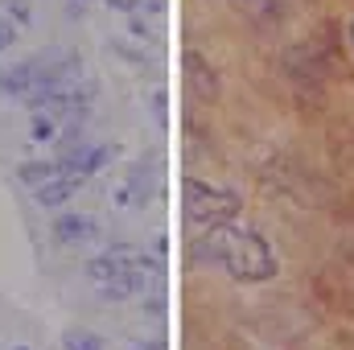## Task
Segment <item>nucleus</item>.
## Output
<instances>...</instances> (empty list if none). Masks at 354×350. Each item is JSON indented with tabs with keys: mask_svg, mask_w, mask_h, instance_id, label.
Returning <instances> with one entry per match:
<instances>
[{
	"mask_svg": "<svg viewBox=\"0 0 354 350\" xmlns=\"http://www.w3.org/2000/svg\"><path fill=\"white\" fill-rule=\"evenodd\" d=\"M210 260L223 264L235 280H268L276 272V256L256 231L210 227Z\"/></svg>",
	"mask_w": 354,
	"mask_h": 350,
	"instance_id": "f257e3e1",
	"label": "nucleus"
},
{
	"mask_svg": "<svg viewBox=\"0 0 354 350\" xmlns=\"http://www.w3.org/2000/svg\"><path fill=\"white\" fill-rule=\"evenodd\" d=\"M185 219L194 223V227H223V223H231L243 206H239V198L231 194V190H218V185H206V181H198V177H185Z\"/></svg>",
	"mask_w": 354,
	"mask_h": 350,
	"instance_id": "f03ea898",
	"label": "nucleus"
},
{
	"mask_svg": "<svg viewBox=\"0 0 354 350\" xmlns=\"http://www.w3.org/2000/svg\"><path fill=\"white\" fill-rule=\"evenodd\" d=\"M145 268H153L149 256L132 252V248H115V252H103L87 260V276L95 284H107V280H124V276H145Z\"/></svg>",
	"mask_w": 354,
	"mask_h": 350,
	"instance_id": "7ed1b4c3",
	"label": "nucleus"
},
{
	"mask_svg": "<svg viewBox=\"0 0 354 350\" xmlns=\"http://www.w3.org/2000/svg\"><path fill=\"white\" fill-rule=\"evenodd\" d=\"M301 4H305V0H235V8H239L243 17H252L256 25H264V29L288 21Z\"/></svg>",
	"mask_w": 354,
	"mask_h": 350,
	"instance_id": "20e7f679",
	"label": "nucleus"
},
{
	"mask_svg": "<svg viewBox=\"0 0 354 350\" xmlns=\"http://www.w3.org/2000/svg\"><path fill=\"white\" fill-rule=\"evenodd\" d=\"M79 177H71V174H58V177H50V181H41V185H33V202L37 206H66L75 194H79Z\"/></svg>",
	"mask_w": 354,
	"mask_h": 350,
	"instance_id": "39448f33",
	"label": "nucleus"
},
{
	"mask_svg": "<svg viewBox=\"0 0 354 350\" xmlns=\"http://www.w3.org/2000/svg\"><path fill=\"white\" fill-rule=\"evenodd\" d=\"M95 235H99V227H95L91 214H58V223H54V239L58 243H87Z\"/></svg>",
	"mask_w": 354,
	"mask_h": 350,
	"instance_id": "423d86ee",
	"label": "nucleus"
},
{
	"mask_svg": "<svg viewBox=\"0 0 354 350\" xmlns=\"http://www.w3.org/2000/svg\"><path fill=\"white\" fill-rule=\"evenodd\" d=\"M149 185H145V165H132V174H128V181H124V190L115 194V202L120 206H140L149 194H145Z\"/></svg>",
	"mask_w": 354,
	"mask_h": 350,
	"instance_id": "0eeeda50",
	"label": "nucleus"
},
{
	"mask_svg": "<svg viewBox=\"0 0 354 350\" xmlns=\"http://www.w3.org/2000/svg\"><path fill=\"white\" fill-rule=\"evenodd\" d=\"M62 174V165L58 161H29V165H21L17 169V177L21 181H29V185H41V181H50V177Z\"/></svg>",
	"mask_w": 354,
	"mask_h": 350,
	"instance_id": "6e6552de",
	"label": "nucleus"
},
{
	"mask_svg": "<svg viewBox=\"0 0 354 350\" xmlns=\"http://www.w3.org/2000/svg\"><path fill=\"white\" fill-rule=\"evenodd\" d=\"M140 284H145V276H124V280H107V284H99V293H103V301H128Z\"/></svg>",
	"mask_w": 354,
	"mask_h": 350,
	"instance_id": "1a4fd4ad",
	"label": "nucleus"
},
{
	"mask_svg": "<svg viewBox=\"0 0 354 350\" xmlns=\"http://www.w3.org/2000/svg\"><path fill=\"white\" fill-rule=\"evenodd\" d=\"M62 350H103V338L91 330H66L62 334Z\"/></svg>",
	"mask_w": 354,
	"mask_h": 350,
	"instance_id": "9d476101",
	"label": "nucleus"
},
{
	"mask_svg": "<svg viewBox=\"0 0 354 350\" xmlns=\"http://www.w3.org/2000/svg\"><path fill=\"white\" fill-rule=\"evenodd\" d=\"M29 136H33V140H58V120H54V111H33Z\"/></svg>",
	"mask_w": 354,
	"mask_h": 350,
	"instance_id": "9b49d317",
	"label": "nucleus"
},
{
	"mask_svg": "<svg viewBox=\"0 0 354 350\" xmlns=\"http://www.w3.org/2000/svg\"><path fill=\"white\" fill-rule=\"evenodd\" d=\"M4 8L17 25H29V0H4Z\"/></svg>",
	"mask_w": 354,
	"mask_h": 350,
	"instance_id": "f8f14e48",
	"label": "nucleus"
},
{
	"mask_svg": "<svg viewBox=\"0 0 354 350\" xmlns=\"http://www.w3.org/2000/svg\"><path fill=\"white\" fill-rule=\"evenodd\" d=\"M17 42V21L12 17H0V50H8Z\"/></svg>",
	"mask_w": 354,
	"mask_h": 350,
	"instance_id": "ddd939ff",
	"label": "nucleus"
},
{
	"mask_svg": "<svg viewBox=\"0 0 354 350\" xmlns=\"http://www.w3.org/2000/svg\"><path fill=\"white\" fill-rule=\"evenodd\" d=\"M0 95H4V71H0Z\"/></svg>",
	"mask_w": 354,
	"mask_h": 350,
	"instance_id": "4468645a",
	"label": "nucleus"
},
{
	"mask_svg": "<svg viewBox=\"0 0 354 350\" xmlns=\"http://www.w3.org/2000/svg\"><path fill=\"white\" fill-rule=\"evenodd\" d=\"M12 350H33V347H12Z\"/></svg>",
	"mask_w": 354,
	"mask_h": 350,
	"instance_id": "2eb2a0df",
	"label": "nucleus"
},
{
	"mask_svg": "<svg viewBox=\"0 0 354 350\" xmlns=\"http://www.w3.org/2000/svg\"><path fill=\"white\" fill-rule=\"evenodd\" d=\"M351 37H354V25H351Z\"/></svg>",
	"mask_w": 354,
	"mask_h": 350,
	"instance_id": "dca6fc26",
	"label": "nucleus"
}]
</instances>
